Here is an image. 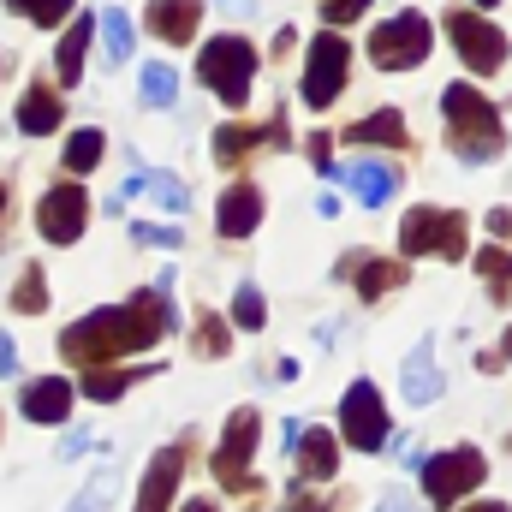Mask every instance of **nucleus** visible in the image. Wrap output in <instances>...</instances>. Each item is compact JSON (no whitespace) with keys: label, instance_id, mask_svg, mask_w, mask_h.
Instances as JSON below:
<instances>
[{"label":"nucleus","instance_id":"1","mask_svg":"<svg viewBox=\"0 0 512 512\" xmlns=\"http://www.w3.org/2000/svg\"><path fill=\"white\" fill-rule=\"evenodd\" d=\"M173 328H179V310H173L167 286H143V292H131L126 304L72 322V328L60 334V352H66L78 370H96V364H120L131 352H149V346L167 340Z\"/></svg>","mask_w":512,"mask_h":512},{"label":"nucleus","instance_id":"2","mask_svg":"<svg viewBox=\"0 0 512 512\" xmlns=\"http://www.w3.org/2000/svg\"><path fill=\"white\" fill-rule=\"evenodd\" d=\"M441 131H447V149L459 161H495L507 149V131H501V114L495 102L477 90V84H447L441 90Z\"/></svg>","mask_w":512,"mask_h":512},{"label":"nucleus","instance_id":"3","mask_svg":"<svg viewBox=\"0 0 512 512\" xmlns=\"http://www.w3.org/2000/svg\"><path fill=\"white\" fill-rule=\"evenodd\" d=\"M197 78H203V90H215L227 108H245V102H251V78H256V48L245 36H209L203 54H197Z\"/></svg>","mask_w":512,"mask_h":512},{"label":"nucleus","instance_id":"4","mask_svg":"<svg viewBox=\"0 0 512 512\" xmlns=\"http://www.w3.org/2000/svg\"><path fill=\"white\" fill-rule=\"evenodd\" d=\"M465 239H471V221L459 215V209H411L405 221H399V256H441V262H459L465 251Z\"/></svg>","mask_w":512,"mask_h":512},{"label":"nucleus","instance_id":"5","mask_svg":"<svg viewBox=\"0 0 512 512\" xmlns=\"http://www.w3.org/2000/svg\"><path fill=\"white\" fill-rule=\"evenodd\" d=\"M256 435H262L256 405H239V411L227 417V429H221V447H215V483H221L227 495H262V477L251 471Z\"/></svg>","mask_w":512,"mask_h":512},{"label":"nucleus","instance_id":"6","mask_svg":"<svg viewBox=\"0 0 512 512\" xmlns=\"http://www.w3.org/2000/svg\"><path fill=\"white\" fill-rule=\"evenodd\" d=\"M429 42H435L429 18L405 6V12H393L387 24L370 30V60H376V72H411V66L429 60Z\"/></svg>","mask_w":512,"mask_h":512},{"label":"nucleus","instance_id":"7","mask_svg":"<svg viewBox=\"0 0 512 512\" xmlns=\"http://www.w3.org/2000/svg\"><path fill=\"white\" fill-rule=\"evenodd\" d=\"M310 66H304V108H334L340 102V90H346V78H352V42L340 36V30H322L316 42H310V54H304Z\"/></svg>","mask_w":512,"mask_h":512},{"label":"nucleus","instance_id":"8","mask_svg":"<svg viewBox=\"0 0 512 512\" xmlns=\"http://www.w3.org/2000/svg\"><path fill=\"white\" fill-rule=\"evenodd\" d=\"M447 36H453V48H459V60L477 72V78H495L501 66H507V30L495 24V18H477L471 6H447Z\"/></svg>","mask_w":512,"mask_h":512},{"label":"nucleus","instance_id":"9","mask_svg":"<svg viewBox=\"0 0 512 512\" xmlns=\"http://www.w3.org/2000/svg\"><path fill=\"white\" fill-rule=\"evenodd\" d=\"M483 477H489V459L477 447H447V453L423 459V495H429V507H441V512L453 501H465V495H477Z\"/></svg>","mask_w":512,"mask_h":512},{"label":"nucleus","instance_id":"10","mask_svg":"<svg viewBox=\"0 0 512 512\" xmlns=\"http://www.w3.org/2000/svg\"><path fill=\"white\" fill-rule=\"evenodd\" d=\"M340 435L352 441V453H382L387 447V405L376 382H352L340 393Z\"/></svg>","mask_w":512,"mask_h":512},{"label":"nucleus","instance_id":"11","mask_svg":"<svg viewBox=\"0 0 512 512\" xmlns=\"http://www.w3.org/2000/svg\"><path fill=\"white\" fill-rule=\"evenodd\" d=\"M84 227H90V197H84L78 179H60V185L36 203V233H42L48 245H78Z\"/></svg>","mask_w":512,"mask_h":512},{"label":"nucleus","instance_id":"12","mask_svg":"<svg viewBox=\"0 0 512 512\" xmlns=\"http://www.w3.org/2000/svg\"><path fill=\"white\" fill-rule=\"evenodd\" d=\"M185 459H191V435L173 441V447H161V453L149 459V471H143V489H137V507L131 512H167L173 507L179 477H185Z\"/></svg>","mask_w":512,"mask_h":512},{"label":"nucleus","instance_id":"13","mask_svg":"<svg viewBox=\"0 0 512 512\" xmlns=\"http://www.w3.org/2000/svg\"><path fill=\"white\" fill-rule=\"evenodd\" d=\"M256 149H286V120L274 114L268 126H245V120H227V126L215 131V161L221 167H239L245 155Z\"/></svg>","mask_w":512,"mask_h":512},{"label":"nucleus","instance_id":"14","mask_svg":"<svg viewBox=\"0 0 512 512\" xmlns=\"http://www.w3.org/2000/svg\"><path fill=\"white\" fill-rule=\"evenodd\" d=\"M334 274H340V280H358V298H364V304H376L382 292H393V286L411 280L405 262H393V256H370V251H346V262H340Z\"/></svg>","mask_w":512,"mask_h":512},{"label":"nucleus","instance_id":"15","mask_svg":"<svg viewBox=\"0 0 512 512\" xmlns=\"http://www.w3.org/2000/svg\"><path fill=\"white\" fill-rule=\"evenodd\" d=\"M197 18H203V0H149V12H143L149 36L167 42V48L197 42Z\"/></svg>","mask_w":512,"mask_h":512},{"label":"nucleus","instance_id":"16","mask_svg":"<svg viewBox=\"0 0 512 512\" xmlns=\"http://www.w3.org/2000/svg\"><path fill=\"white\" fill-rule=\"evenodd\" d=\"M215 227H221V239H251L256 227H262V191H256L251 179H239V185L221 191V203H215Z\"/></svg>","mask_w":512,"mask_h":512},{"label":"nucleus","instance_id":"17","mask_svg":"<svg viewBox=\"0 0 512 512\" xmlns=\"http://www.w3.org/2000/svg\"><path fill=\"white\" fill-rule=\"evenodd\" d=\"M72 399H78V387L66 382V376H36V382H24V393H18V411L30 423H66L72 417Z\"/></svg>","mask_w":512,"mask_h":512},{"label":"nucleus","instance_id":"18","mask_svg":"<svg viewBox=\"0 0 512 512\" xmlns=\"http://www.w3.org/2000/svg\"><path fill=\"white\" fill-rule=\"evenodd\" d=\"M399 393L411 405H435L441 399V370H435V340H417L399 364Z\"/></svg>","mask_w":512,"mask_h":512},{"label":"nucleus","instance_id":"19","mask_svg":"<svg viewBox=\"0 0 512 512\" xmlns=\"http://www.w3.org/2000/svg\"><path fill=\"white\" fill-rule=\"evenodd\" d=\"M292 453H298V477H304V483H328V477L340 471V441H334V429H304V435L292 441Z\"/></svg>","mask_w":512,"mask_h":512},{"label":"nucleus","instance_id":"20","mask_svg":"<svg viewBox=\"0 0 512 512\" xmlns=\"http://www.w3.org/2000/svg\"><path fill=\"white\" fill-rule=\"evenodd\" d=\"M96 30H102V18H72V24H66V36H60V48H54V72H60L66 90H78L84 54H90V36H96Z\"/></svg>","mask_w":512,"mask_h":512},{"label":"nucleus","instance_id":"21","mask_svg":"<svg viewBox=\"0 0 512 512\" xmlns=\"http://www.w3.org/2000/svg\"><path fill=\"white\" fill-rule=\"evenodd\" d=\"M340 137H346V143H382V149H411V126H405V114H399V108H376L370 120L346 126Z\"/></svg>","mask_w":512,"mask_h":512},{"label":"nucleus","instance_id":"22","mask_svg":"<svg viewBox=\"0 0 512 512\" xmlns=\"http://www.w3.org/2000/svg\"><path fill=\"white\" fill-rule=\"evenodd\" d=\"M60 114H66L60 96H54L48 84H30V90L18 96V114H12V120H18V131H30V137H48V131H60Z\"/></svg>","mask_w":512,"mask_h":512},{"label":"nucleus","instance_id":"23","mask_svg":"<svg viewBox=\"0 0 512 512\" xmlns=\"http://www.w3.org/2000/svg\"><path fill=\"white\" fill-rule=\"evenodd\" d=\"M155 376V364H137V370H108V364H96V370H84V399H96V405H114L120 393H131L137 382H149Z\"/></svg>","mask_w":512,"mask_h":512},{"label":"nucleus","instance_id":"24","mask_svg":"<svg viewBox=\"0 0 512 512\" xmlns=\"http://www.w3.org/2000/svg\"><path fill=\"white\" fill-rule=\"evenodd\" d=\"M346 185L358 191L364 209H382L387 197H393V185H399V173L382 167V161H352V167H346Z\"/></svg>","mask_w":512,"mask_h":512},{"label":"nucleus","instance_id":"25","mask_svg":"<svg viewBox=\"0 0 512 512\" xmlns=\"http://www.w3.org/2000/svg\"><path fill=\"white\" fill-rule=\"evenodd\" d=\"M137 191H143V197H155V203H161L167 215H179V209H191V191H185V185H179L173 173H131V179H126V191H120V197H137Z\"/></svg>","mask_w":512,"mask_h":512},{"label":"nucleus","instance_id":"26","mask_svg":"<svg viewBox=\"0 0 512 512\" xmlns=\"http://www.w3.org/2000/svg\"><path fill=\"white\" fill-rule=\"evenodd\" d=\"M102 18V54H108V66H131V54H137V30H131V18L120 6H108V12H96Z\"/></svg>","mask_w":512,"mask_h":512},{"label":"nucleus","instance_id":"27","mask_svg":"<svg viewBox=\"0 0 512 512\" xmlns=\"http://www.w3.org/2000/svg\"><path fill=\"white\" fill-rule=\"evenodd\" d=\"M477 280L489 286L495 304H512V251L489 239V251H477Z\"/></svg>","mask_w":512,"mask_h":512},{"label":"nucleus","instance_id":"28","mask_svg":"<svg viewBox=\"0 0 512 512\" xmlns=\"http://www.w3.org/2000/svg\"><path fill=\"white\" fill-rule=\"evenodd\" d=\"M12 310H24V316H42V310H48V274H42V262H24V268H18Z\"/></svg>","mask_w":512,"mask_h":512},{"label":"nucleus","instance_id":"29","mask_svg":"<svg viewBox=\"0 0 512 512\" xmlns=\"http://www.w3.org/2000/svg\"><path fill=\"white\" fill-rule=\"evenodd\" d=\"M114 483H120V459H102V465L90 471V483L78 489V501H72L66 512H102V507H108V495H114Z\"/></svg>","mask_w":512,"mask_h":512},{"label":"nucleus","instance_id":"30","mask_svg":"<svg viewBox=\"0 0 512 512\" xmlns=\"http://www.w3.org/2000/svg\"><path fill=\"white\" fill-rule=\"evenodd\" d=\"M102 149H108V137H102L96 126L72 131V137H66V173H90V167L102 161Z\"/></svg>","mask_w":512,"mask_h":512},{"label":"nucleus","instance_id":"31","mask_svg":"<svg viewBox=\"0 0 512 512\" xmlns=\"http://www.w3.org/2000/svg\"><path fill=\"white\" fill-rule=\"evenodd\" d=\"M137 90H143L149 108H173V102H179V72L155 60V66H143V84H137Z\"/></svg>","mask_w":512,"mask_h":512},{"label":"nucleus","instance_id":"32","mask_svg":"<svg viewBox=\"0 0 512 512\" xmlns=\"http://www.w3.org/2000/svg\"><path fill=\"white\" fill-rule=\"evenodd\" d=\"M227 340H233V328L221 322V316H197V328H191V352L197 358H227Z\"/></svg>","mask_w":512,"mask_h":512},{"label":"nucleus","instance_id":"33","mask_svg":"<svg viewBox=\"0 0 512 512\" xmlns=\"http://www.w3.org/2000/svg\"><path fill=\"white\" fill-rule=\"evenodd\" d=\"M18 18H30V24H42V30H60V24H72V0H6Z\"/></svg>","mask_w":512,"mask_h":512},{"label":"nucleus","instance_id":"34","mask_svg":"<svg viewBox=\"0 0 512 512\" xmlns=\"http://www.w3.org/2000/svg\"><path fill=\"white\" fill-rule=\"evenodd\" d=\"M233 322H239V328H251V334L268 322V304H262V286H256V280H245V286L233 292Z\"/></svg>","mask_w":512,"mask_h":512},{"label":"nucleus","instance_id":"35","mask_svg":"<svg viewBox=\"0 0 512 512\" xmlns=\"http://www.w3.org/2000/svg\"><path fill=\"white\" fill-rule=\"evenodd\" d=\"M316 6H322V18H328V24H334V30H340V24H352V18H364V12H370V0H316Z\"/></svg>","mask_w":512,"mask_h":512},{"label":"nucleus","instance_id":"36","mask_svg":"<svg viewBox=\"0 0 512 512\" xmlns=\"http://www.w3.org/2000/svg\"><path fill=\"white\" fill-rule=\"evenodd\" d=\"M131 239H137V245H161V251H179V245H185L179 227H131Z\"/></svg>","mask_w":512,"mask_h":512},{"label":"nucleus","instance_id":"37","mask_svg":"<svg viewBox=\"0 0 512 512\" xmlns=\"http://www.w3.org/2000/svg\"><path fill=\"white\" fill-rule=\"evenodd\" d=\"M477 370H483V376L512 370V328H507V340H501V352H477Z\"/></svg>","mask_w":512,"mask_h":512},{"label":"nucleus","instance_id":"38","mask_svg":"<svg viewBox=\"0 0 512 512\" xmlns=\"http://www.w3.org/2000/svg\"><path fill=\"white\" fill-rule=\"evenodd\" d=\"M286 512H334V507H328L322 495H310V489H304V477H298V483H292V495H286Z\"/></svg>","mask_w":512,"mask_h":512},{"label":"nucleus","instance_id":"39","mask_svg":"<svg viewBox=\"0 0 512 512\" xmlns=\"http://www.w3.org/2000/svg\"><path fill=\"white\" fill-rule=\"evenodd\" d=\"M310 167H316L322 179H334V173H340V167L328 161V131H316V137H310Z\"/></svg>","mask_w":512,"mask_h":512},{"label":"nucleus","instance_id":"40","mask_svg":"<svg viewBox=\"0 0 512 512\" xmlns=\"http://www.w3.org/2000/svg\"><path fill=\"white\" fill-rule=\"evenodd\" d=\"M78 453H90V429H72V435L60 441V459H78Z\"/></svg>","mask_w":512,"mask_h":512},{"label":"nucleus","instance_id":"41","mask_svg":"<svg viewBox=\"0 0 512 512\" xmlns=\"http://www.w3.org/2000/svg\"><path fill=\"white\" fill-rule=\"evenodd\" d=\"M489 239H512V215L507 209H489Z\"/></svg>","mask_w":512,"mask_h":512},{"label":"nucleus","instance_id":"42","mask_svg":"<svg viewBox=\"0 0 512 512\" xmlns=\"http://www.w3.org/2000/svg\"><path fill=\"white\" fill-rule=\"evenodd\" d=\"M0 376H18V352H12V340L0 334Z\"/></svg>","mask_w":512,"mask_h":512},{"label":"nucleus","instance_id":"43","mask_svg":"<svg viewBox=\"0 0 512 512\" xmlns=\"http://www.w3.org/2000/svg\"><path fill=\"white\" fill-rule=\"evenodd\" d=\"M316 215H322V221H334V215H340V197H334V191H322V197H316Z\"/></svg>","mask_w":512,"mask_h":512},{"label":"nucleus","instance_id":"44","mask_svg":"<svg viewBox=\"0 0 512 512\" xmlns=\"http://www.w3.org/2000/svg\"><path fill=\"white\" fill-rule=\"evenodd\" d=\"M376 512H423V507H411L405 495H382V507H376Z\"/></svg>","mask_w":512,"mask_h":512},{"label":"nucleus","instance_id":"45","mask_svg":"<svg viewBox=\"0 0 512 512\" xmlns=\"http://www.w3.org/2000/svg\"><path fill=\"white\" fill-rule=\"evenodd\" d=\"M6 209H12V191H6V179H0V227H6Z\"/></svg>","mask_w":512,"mask_h":512},{"label":"nucleus","instance_id":"46","mask_svg":"<svg viewBox=\"0 0 512 512\" xmlns=\"http://www.w3.org/2000/svg\"><path fill=\"white\" fill-rule=\"evenodd\" d=\"M465 512H512V507H501V501H477V507H465Z\"/></svg>","mask_w":512,"mask_h":512},{"label":"nucleus","instance_id":"47","mask_svg":"<svg viewBox=\"0 0 512 512\" xmlns=\"http://www.w3.org/2000/svg\"><path fill=\"white\" fill-rule=\"evenodd\" d=\"M185 512H221V507H215V501H191Z\"/></svg>","mask_w":512,"mask_h":512},{"label":"nucleus","instance_id":"48","mask_svg":"<svg viewBox=\"0 0 512 512\" xmlns=\"http://www.w3.org/2000/svg\"><path fill=\"white\" fill-rule=\"evenodd\" d=\"M477 6H501V0H477Z\"/></svg>","mask_w":512,"mask_h":512},{"label":"nucleus","instance_id":"49","mask_svg":"<svg viewBox=\"0 0 512 512\" xmlns=\"http://www.w3.org/2000/svg\"><path fill=\"white\" fill-rule=\"evenodd\" d=\"M0 429H6V417H0Z\"/></svg>","mask_w":512,"mask_h":512}]
</instances>
